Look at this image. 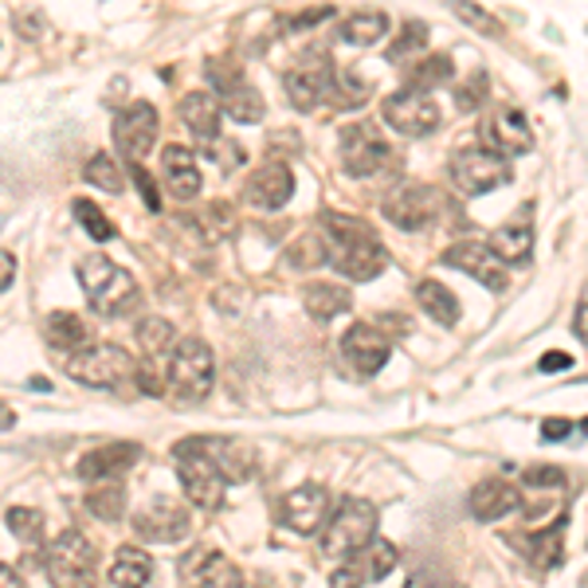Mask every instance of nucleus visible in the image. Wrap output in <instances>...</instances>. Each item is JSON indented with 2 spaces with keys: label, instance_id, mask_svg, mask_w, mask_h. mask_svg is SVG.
<instances>
[{
  "label": "nucleus",
  "instance_id": "obj_7",
  "mask_svg": "<svg viewBox=\"0 0 588 588\" xmlns=\"http://www.w3.org/2000/svg\"><path fill=\"white\" fill-rule=\"evenodd\" d=\"M511 177H514L511 161H506L502 154H494V149H486V146L459 149V154L451 157V181H455V189L468 192V197L502 189Z\"/></svg>",
  "mask_w": 588,
  "mask_h": 588
},
{
  "label": "nucleus",
  "instance_id": "obj_41",
  "mask_svg": "<svg viewBox=\"0 0 588 588\" xmlns=\"http://www.w3.org/2000/svg\"><path fill=\"white\" fill-rule=\"evenodd\" d=\"M87 181L98 185V189H106V192H122V189H126L118 161H114L111 154H95V157H91V161H87Z\"/></svg>",
  "mask_w": 588,
  "mask_h": 588
},
{
  "label": "nucleus",
  "instance_id": "obj_25",
  "mask_svg": "<svg viewBox=\"0 0 588 588\" xmlns=\"http://www.w3.org/2000/svg\"><path fill=\"white\" fill-rule=\"evenodd\" d=\"M522 506V494L514 483H502V479H486L471 491V514L479 522H498L506 514H514Z\"/></svg>",
  "mask_w": 588,
  "mask_h": 588
},
{
  "label": "nucleus",
  "instance_id": "obj_42",
  "mask_svg": "<svg viewBox=\"0 0 588 588\" xmlns=\"http://www.w3.org/2000/svg\"><path fill=\"white\" fill-rule=\"evenodd\" d=\"M4 522H9L12 534L24 537V542H40V534H44V514L32 511V506H9Z\"/></svg>",
  "mask_w": 588,
  "mask_h": 588
},
{
  "label": "nucleus",
  "instance_id": "obj_22",
  "mask_svg": "<svg viewBox=\"0 0 588 588\" xmlns=\"http://www.w3.org/2000/svg\"><path fill=\"white\" fill-rule=\"evenodd\" d=\"M291 192H294V174L283 161H263L260 169L248 177V185H243V200H248L251 208H267V212L283 208L286 200H291Z\"/></svg>",
  "mask_w": 588,
  "mask_h": 588
},
{
  "label": "nucleus",
  "instance_id": "obj_53",
  "mask_svg": "<svg viewBox=\"0 0 588 588\" xmlns=\"http://www.w3.org/2000/svg\"><path fill=\"white\" fill-rule=\"evenodd\" d=\"M537 369L542 372H561V369H573V357L561 354V349H554V354H545L542 361H537Z\"/></svg>",
  "mask_w": 588,
  "mask_h": 588
},
{
  "label": "nucleus",
  "instance_id": "obj_24",
  "mask_svg": "<svg viewBox=\"0 0 588 588\" xmlns=\"http://www.w3.org/2000/svg\"><path fill=\"white\" fill-rule=\"evenodd\" d=\"M491 251L498 255L506 267H526L534 255V224H529V208L522 212V220H506L491 232Z\"/></svg>",
  "mask_w": 588,
  "mask_h": 588
},
{
  "label": "nucleus",
  "instance_id": "obj_28",
  "mask_svg": "<svg viewBox=\"0 0 588 588\" xmlns=\"http://www.w3.org/2000/svg\"><path fill=\"white\" fill-rule=\"evenodd\" d=\"M220 114H224V106H220L212 95H204V91H192V95L181 98V122L197 134L200 146L220 138Z\"/></svg>",
  "mask_w": 588,
  "mask_h": 588
},
{
  "label": "nucleus",
  "instance_id": "obj_4",
  "mask_svg": "<svg viewBox=\"0 0 588 588\" xmlns=\"http://www.w3.org/2000/svg\"><path fill=\"white\" fill-rule=\"evenodd\" d=\"M377 537V506L357 494L338 502V511L329 514V526L322 529V557L349 561Z\"/></svg>",
  "mask_w": 588,
  "mask_h": 588
},
{
  "label": "nucleus",
  "instance_id": "obj_12",
  "mask_svg": "<svg viewBox=\"0 0 588 588\" xmlns=\"http://www.w3.org/2000/svg\"><path fill=\"white\" fill-rule=\"evenodd\" d=\"M114 146L126 161H146V154L157 146V111L149 103L122 106L114 118Z\"/></svg>",
  "mask_w": 588,
  "mask_h": 588
},
{
  "label": "nucleus",
  "instance_id": "obj_27",
  "mask_svg": "<svg viewBox=\"0 0 588 588\" xmlns=\"http://www.w3.org/2000/svg\"><path fill=\"white\" fill-rule=\"evenodd\" d=\"M565 529H569V518H557L554 529H537V534H526L522 537V554L534 561V569H557L565 557Z\"/></svg>",
  "mask_w": 588,
  "mask_h": 588
},
{
  "label": "nucleus",
  "instance_id": "obj_38",
  "mask_svg": "<svg viewBox=\"0 0 588 588\" xmlns=\"http://www.w3.org/2000/svg\"><path fill=\"white\" fill-rule=\"evenodd\" d=\"M357 561H361L365 577L369 580H381L392 573V565H397V545L385 542V537H372L369 545H365L361 554H357Z\"/></svg>",
  "mask_w": 588,
  "mask_h": 588
},
{
  "label": "nucleus",
  "instance_id": "obj_10",
  "mask_svg": "<svg viewBox=\"0 0 588 588\" xmlns=\"http://www.w3.org/2000/svg\"><path fill=\"white\" fill-rule=\"evenodd\" d=\"M342 161L354 177H377L392 165V146L372 126L354 122L342 130Z\"/></svg>",
  "mask_w": 588,
  "mask_h": 588
},
{
  "label": "nucleus",
  "instance_id": "obj_50",
  "mask_svg": "<svg viewBox=\"0 0 588 588\" xmlns=\"http://www.w3.org/2000/svg\"><path fill=\"white\" fill-rule=\"evenodd\" d=\"M334 17V9H329V4H318V9H306V12H298V17H291L286 20V28H294V32H298V28H314V24H322V20H329Z\"/></svg>",
  "mask_w": 588,
  "mask_h": 588
},
{
  "label": "nucleus",
  "instance_id": "obj_34",
  "mask_svg": "<svg viewBox=\"0 0 588 588\" xmlns=\"http://www.w3.org/2000/svg\"><path fill=\"white\" fill-rule=\"evenodd\" d=\"M385 32H389V17H385V12H357V17H349L346 24H342V40L354 48L377 44Z\"/></svg>",
  "mask_w": 588,
  "mask_h": 588
},
{
  "label": "nucleus",
  "instance_id": "obj_43",
  "mask_svg": "<svg viewBox=\"0 0 588 588\" xmlns=\"http://www.w3.org/2000/svg\"><path fill=\"white\" fill-rule=\"evenodd\" d=\"M424 44H428V24H420V20H408V24L400 28L397 44L389 48V60H405V55L424 52Z\"/></svg>",
  "mask_w": 588,
  "mask_h": 588
},
{
  "label": "nucleus",
  "instance_id": "obj_2",
  "mask_svg": "<svg viewBox=\"0 0 588 588\" xmlns=\"http://www.w3.org/2000/svg\"><path fill=\"white\" fill-rule=\"evenodd\" d=\"M75 275H78V286L87 291L91 311L103 314V318H122V314H130L134 306L141 303L138 279H134L126 267H118V263H111L106 255H87V260H78Z\"/></svg>",
  "mask_w": 588,
  "mask_h": 588
},
{
  "label": "nucleus",
  "instance_id": "obj_32",
  "mask_svg": "<svg viewBox=\"0 0 588 588\" xmlns=\"http://www.w3.org/2000/svg\"><path fill=\"white\" fill-rule=\"evenodd\" d=\"M349 303H354V298H349L346 286H334V283H311L303 291V306L314 322L338 318V314L349 311Z\"/></svg>",
  "mask_w": 588,
  "mask_h": 588
},
{
  "label": "nucleus",
  "instance_id": "obj_13",
  "mask_svg": "<svg viewBox=\"0 0 588 588\" xmlns=\"http://www.w3.org/2000/svg\"><path fill=\"white\" fill-rule=\"evenodd\" d=\"M329 518V491L322 483H306L286 491V498L279 502V522L291 534H318Z\"/></svg>",
  "mask_w": 588,
  "mask_h": 588
},
{
  "label": "nucleus",
  "instance_id": "obj_39",
  "mask_svg": "<svg viewBox=\"0 0 588 588\" xmlns=\"http://www.w3.org/2000/svg\"><path fill=\"white\" fill-rule=\"evenodd\" d=\"M75 220L83 224V232L91 235V240H98V243H106V240H114V224H111V217H106L103 208L95 204V200H87V197H78L75 200Z\"/></svg>",
  "mask_w": 588,
  "mask_h": 588
},
{
  "label": "nucleus",
  "instance_id": "obj_40",
  "mask_svg": "<svg viewBox=\"0 0 588 588\" xmlns=\"http://www.w3.org/2000/svg\"><path fill=\"white\" fill-rule=\"evenodd\" d=\"M451 9H455V17L463 20V24L483 35H494V40H498V35L506 32V28L498 24V17H491V12H486L483 4H475V0H451Z\"/></svg>",
  "mask_w": 588,
  "mask_h": 588
},
{
  "label": "nucleus",
  "instance_id": "obj_14",
  "mask_svg": "<svg viewBox=\"0 0 588 588\" xmlns=\"http://www.w3.org/2000/svg\"><path fill=\"white\" fill-rule=\"evenodd\" d=\"M208 71H212V87L220 91V106H224L228 118L263 122V111H267V106H263V95L240 75V67L224 71V60H212L208 63Z\"/></svg>",
  "mask_w": 588,
  "mask_h": 588
},
{
  "label": "nucleus",
  "instance_id": "obj_19",
  "mask_svg": "<svg viewBox=\"0 0 588 588\" xmlns=\"http://www.w3.org/2000/svg\"><path fill=\"white\" fill-rule=\"evenodd\" d=\"M185 588H243V573L220 549H192L181 561Z\"/></svg>",
  "mask_w": 588,
  "mask_h": 588
},
{
  "label": "nucleus",
  "instance_id": "obj_57",
  "mask_svg": "<svg viewBox=\"0 0 588 588\" xmlns=\"http://www.w3.org/2000/svg\"><path fill=\"white\" fill-rule=\"evenodd\" d=\"M585 588H588V573H585Z\"/></svg>",
  "mask_w": 588,
  "mask_h": 588
},
{
  "label": "nucleus",
  "instance_id": "obj_49",
  "mask_svg": "<svg viewBox=\"0 0 588 588\" xmlns=\"http://www.w3.org/2000/svg\"><path fill=\"white\" fill-rule=\"evenodd\" d=\"M365 580H369V577H365L361 561H357V557H349V561H342L338 573L329 577V588H361Z\"/></svg>",
  "mask_w": 588,
  "mask_h": 588
},
{
  "label": "nucleus",
  "instance_id": "obj_37",
  "mask_svg": "<svg viewBox=\"0 0 588 588\" xmlns=\"http://www.w3.org/2000/svg\"><path fill=\"white\" fill-rule=\"evenodd\" d=\"M455 75V63H451V55H428L424 63H416L412 71H408V87L416 91H432V87H443L448 78Z\"/></svg>",
  "mask_w": 588,
  "mask_h": 588
},
{
  "label": "nucleus",
  "instance_id": "obj_36",
  "mask_svg": "<svg viewBox=\"0 0 588 588\" xmlns=\"http://www.w3.org/2000/svg\"><path fill=\"white\" fill-rule=\"evenodd\" d=\"M87 511L103 522H122V514H126V486L114 483V479L98 483L95 491L87 494Z\"/></svg>",
  "mask_w": 588,
  "mask_h": 588
},
{
  "label": "nucleus",
  "instance_id": "obj_3",
  "mask_svg": "<svg viewBox=\"0 0 588 588\" xmlns=\"http://www.w3.org/2000/svg\"><path fill=\"white\" fill-rule=\"evenodd\" d=\"M174 468L185 486V498H189L197 511H220V506H224L228 479H224V471L217 468V459L204 451V440H200V435L177 443Z\"/></svg>",
  "mask_w": 588,
  "mask_h": 588
},
{
  "label": "nucleus",
  "instance_id": "obj_47",
  "mask_svg": "<svg viewBox=\"0 0 588 588\" xmlns=\"http://www.w3.org/2000/svg\"><path fill=\"white\" fill-rule=\"evenodd\" d=\"M204 154L212 157V161H217L220 169H235V165H243V149L235 146V141H228V138L204 141Z\"/></svg>",
  "mask_w": 588,
  "mask_h": 588
},
{
  "label": "nucleus",
  "instance_id": "obj_33",
  "mask_svg": "<svg viewBox=\"0 0 588 588\" xmlns=\"http://www.w3.org/2000/svg\"><path fill=\"white\" fill-rule=\"evenodd\" d=\"M416 303L424 306L428 318H435L440 326H455L459 322V298L443 283H435V279H424V283L416 286Z\"/></svg>",
  "mask_w": 588,
  "mask_h": 588
},
{
  "label": "nucleus",
  "instance_id": "obj_9",
  "mask_svg": "<svg viewBox=\"0 0 588 588\" xmlns=\"http://www.w3.org/2000/svg\"><path fill=\"white\" fill-rule=\"evenodd\" d=\"M440 212V192L432 185L420 181H400L397 189L385 197V220L397 224L400 232H420L428 228Z\"/></svg>",
  "mask_w": 588,
  "mask_h": 588
},
{
  "label": "nucleus",
  "instance_id": "obj_51",
  "mask_svg": "<svg viewBox=\"0 0 588 588\" xmlns=\"http://www.w3.org/2000/svg\"><path fill=\"white\" fill-rule=\"evenodd\" d=\"M573 334L588 346V286H585V294H580L577 314H573Z\"/></svg>",
  "mask_w": 588,
  "mask_h": 588
},
{
  "label": "nucleus",
  "instance_id": "obj_55",
  "mask_svg": "<svg viewBox=\"0 0 588 588\" xmlns=\"http://www.w3.org/2000/svg\"><path fill=\"white\" fill-rule=\"evenodd\" d=\"M0 263H4V267H0V286L9 291V286H12V275H17V255H12V251H4V255H0Z\"/></svg>",
  "mask_w": 588,
  "mask_h": 588
},
{
  "label": "nucleus",
  "instance_id": "obj_11",
  "mask_svg": "<svg viewBox=\"0 0 588 588\" xmlns=\"http://www.w3.org/2000/svg\"><path fill=\"white\" fill-rule=\"evenodd\" d=\"M381 114L392 130L408 134V138L432 134L435 126H440V106L428 98V91H416V87H405V91H397V95L385 98Z\"/></svg>",
  "mask_w": 588,
  "mask_h": 588
},
{
  "label": "nucleus",
  "instance_id": "obj_52",
  "mask_svg": "<svg viewBox=\"0 0 588 588\" xmlns=\"http://www.w3.org/2000/svg\"><path fill=\"white\" fill-rule=\"evenodd\" d=\"M240 294H243V291H235V286H220V291H217V298H212V303H217L224 314H235V311H240V306H243V298H240Z\"/></svg>",
  "mask_w": 588,
  "mask_h": 588
},
{
  "label": "nucleus",
  "instance_id": "obj_6",
  "mask_svg": "<svg viewBox=\"0 0 588 588\" xmlns=\"http://www.w3.org/2000/svg\"><path fill=\"white\" fill-rule=\"evenodd\" d=\"M217 381V357L204 338H181L169 357V392L181 405H197L212 392Z\"/></svg>",
  "mask_w": 588,
  "mask_h": 588
},
{
  "label": "nucleus",
  "instance_id": "obj_23",
  "mask_svg": "<svg viewBox=\"0 0 588 588\" xmlns=\"http://www.w3.org/2000/svg\"><path fill=\"white\" fill-rule=\"evenodd\" d=\"M161 181L174 192V200H197L200 197V169L197 154L185 146H165L161 149Z\"/></svg>",
  "mask_w": 588,
  "mask_h": 588
},
{
  "label": "nucleus",
  "instance_id": "obj_20",
  "mask_svg": "<svg viewBox=\"0 0 588 588\" xmlns=\"http://www.w3.org/2000/svg\"><path fill=\"white\" fill-rule=\"evenodd\" d=\"M342 357H346L357 377H372V372H381L389 365L392 346L377 326H354L342 338Z\"/></svg>",
  "mask_w": 588,
  "mask_h": 588
},
{
  "label": "nucleus",
  "instance_id": "obj_31",
  "mask_svg": "<svg viewBox=\"0 0 588 588\" xmlns=\"http://www.w3.org/2000/svg\"><path fill=\"white\" fill-rule=\"evenodd\" d=\"M111 580L118 588H146L154 580V561H149V554L138 549V545H122L118 554H114Z\"/></svg>",
  "mask_w": 588,
  "mask_h": 588
},
{
  "label": "nucleus",
  "instance_id": "obj_45",
  "mask_svg": "<svg viewBox=\"0 0 588 588\" xmlns=\"http://www.w3.org/2000/svg\"><path fill=\"white\" fill-rule=\"evenodd\" d=\"M486 75L483 71H475V75H468V83H459L455 87V106L459 111H479V106H486Z\"/></svg>",
  "mask_w": 588,
  "mask_h": 588
},
{
  "label": "nucleus",
  "instance_id": "obj_1",
  "mask_svg": "<svg viewBox=\"0 0 588 588\" xmlns=\"http://www.w3.org/2000/svg\"><path fill=\"white\" fill-rule=\"evenodd\" d=\"M322 235L329 243V263L342 271L346 279H357V283H369L385 271L389 263V251L377 243L372 228L357 217H342V212H322L318 217Z\"/></svg>",
  "mask_w": 588,
  "mask_h": 588
},
{
  "label": "nucleus",
  "instance_id": "obj_16",
  "mask_svg": "<svg viewBox=\"0 0 588 588\" xmlns=\"http://www.w3.org/2000/svg\"><path fill=\"white\" fill-rule=\"evenodd\" d=\"M286 98L294 103V111H314L322 103H334L338 95V75H334V63L318 60L314 67H294L283 75Z\"/></svg>",
  "mask_w": 588,
  "mask_h": 588
},
{
  "label": "nucleus",
  "instance_id": "obj_26",
  "mask_svg": "<svg viewBox=\"0 0 588 588\" xmlns=\"http://www.w3.org/2000/svg\"><path fill=\"white\" fill-rule=\"evenodd\" d=\"M204 440V451L217 459V468L224 471L228 483H243L255 471V451L243 440H232V435H200Z\"/></svg>",
  "mask_w": 588,
  "mask_h": 588
},
{
  "label": "nucleus",
  "instance_id": "obj_15",
  "mask_svg": "<svg viewBox=\"0 0 588 588\" xmlns=\"http://www.w3.org/2000/svg\"><path fill=\"white\" fill-rule=\"evenodd\" d=\"M483 146L502 157H518L534 149V130L518 106H494L483 118Z\"/></svg>",
  "mask_w": 588,
  "mask_h": 588
},
{
  "label": "nucleus",
  "instance_id": "obj_21",
  "mask_svg": "<svg viewBox=\"0 0 588 588\" xmlns=\"http://www.w3.org/2000/svg\"><path fill=\"white\" fill-rule=\"evenodd\" d=\"M141 459V448L130 440H118V443H103V448L87 451V455L75 463V475L83 483H106V479H118L122 471H130L134 463Z\"/></svg>",
  "mask_w": 588,
  "mask_h": 588
},
{
  "label": "nucleus",
  "instance_id": "obj_29",
  "mask_svg": "<svg viewBox=\"0 0 588 588\" xmlns=\"http://www.w3.org/2000/svg\"><path fill=\"white\" fill-rule=\"evenodd\" d=\"M44 338L48 346L63 349V354H83V349H91V326L78 314L55 311L44 318Z\"/></svg>",
  "mask_w": 588,
  "mask_h": 588
},
{
  "label": "nucleus",
  "instance_id": "obj_54",
  "mask_svg": "<svg viewBox=\"0 0 588 588\" xmlns=\"http://www.w3.org/2000/svg\"><path fill=\"white\" fill-rule=\"evenodd\" d=\"M569 432H573V424L561 420V416H554V420H545L542 424V440H565Z\"/></svg>",
  "mask_w": 588,
  "mask_h": 588
},
{
  "label": "nucleus",
  "instance_id": "obj_8",
  "mask_svg": "<svg viewBox=\"0 0 588 588\" xmlns=\"http://www.w3.org/2000/svg\"><path fill=\"white\" fill-rule=\"evenodd\" d=\"M134 372V357L122 346H91L67 357V377L87 389H114Z\"/></svg>",
  "mask_w": 588,
  "mask_h": 588
},
{
  "label": "nucleus",
  "instance_id": "obj_56",
  "mask_svg": "<svg viewBox=\"0 0 588 588\" xmlns=\"http://www.w3.org/2000/svg\"><path fill=\"white\" fill-rule=\"evenodd\" d=\"M0 585H4V588H24V580L17 577V569H12V565H4V569H0Z\"/></svg>",
  "mask_w": 588,
  "mask_h": 588
},
{
  "label": "nucleus",
  "instance_id": "obj_44",
  "mask_svg": "<svg viewBox=\"0 0 588 588\" xmlns=\"http://www.w3.org/2000/svg\"><path fill=\"white\" fill-rule=\"evenodd\" d=\"M200 228L208 232V240H220V235H228L235 228V212L224 204V200H212V204L204 208V220H200Z\"/></svg>",
  "mask_w": 588,
  "mask_h": 588
},
{
  "label": "nucleus",
  "instance_id": "obj_17",
  "mask_svg": "<svg viewBox=\"0 0 588 588\" xmlns=\"http://www.w3.org/2000/svg\"><path fill=\"white\" fill-rule=\"evenodd\" d=\"M443 263L463 271V275H471L475 283H483L486 291H506V263L494 255L491 243L463 240V243H455V248L443 251Z\"/></svg>",
  "mask_w": 588,
  "mask_h": 588
},
{
  "label": "nucleus",
  "instance_id": "obj_48",
  "mask_svg": "<svg viewBox=\"0 0 588 588\" xmlns=\"http://www.w3.org/2000/svg\"><path fill=\"white\" fill-rule=\"evenodd\" d=\"M130 177H134V185H138V192H141V200H146L149 212H161V192H157V185H154V177H149V169H141V161H134L130 165Z\"/></svg>",
  "mask_w": 588,
  "mask_h": 588
},
{
  "label": "nucleus",
  "instance_id": "obj_46",
  "mask_svg": "<svg viewBox=\"0 0 588 588\" xmlns=\"http://www.w3.org/2000/svg\"><path fill=\"white\" fill-rule=\"evenodd\" d=\"M522 483L534 486V491H561V486H565V471H561V468H545V463H537V468H526Z\"/></svg>",
  "mask_w": 588,
  "mask_h": 588
},
{
  "label": "nucleus",
  "instance_id": "obj_30",
  "mask_svg": "<svg viewBox=\"0 0 588 588\" xmlns=\"http://www.w3.org/2000/svg\"><path fill=\"white\" fill-rule=\"evenodd\" d=\"M138 346H141V365H149V369H157L161 372V365L169 369V357H174V326L169 322H161V318H146L138 326ZM169 377V372H165Z\"/></svg>",
  "mask_w": 588,
  "mask_h": 588
},
{
  "label": "nucleus",
  "instance_id": "obj_5",
  "mask_svg": "<svg viewBox=\"0 0 588 588\" xmlns=\"http://www.w3.org/2000/svg\"><path fill=\"white\" fill-rule=\"evenodd\" d=\"M44 573L55 588H95L98 577V549L87 534L63 529L44 549Z\"/></svg>",
  "mask_w": 588,
  "mask_h": 588
},
{
  "label": "nucleus",
  "instance_id": "obj_35",
  "mask_svg": "<svg viewBox=\"0 0 588 588\" xmlns=\"http://www.w3.org/2000/svg\"><path fill=\"white\" fill-rule=\"evenodd\" d=\"M286 263H291L294 271H311V267H322V263H329V243L322 232H306L298 235V240L286 248Z\"/></svg>",
  "mask_w": 588,
  "mask_h": 588
},
{
  "label": "nucleus",
  "instance_id": "obj_18",
  "mask_svg": "<svg viewBox=\"0 0 588 588\" xmlns=\"http://www.w3.org/2000/svg\"><path fill=\"white\" fill-rule=\"evenodd\" d=\"M189 511H185L181 502L174 498H157L154 506H146V511L134 518V534L141 537V542L149 545H174L181 542L185 534H189Z\"/></svg>",
  "mask_w": 588,
  "mask_h": 588
}]
</instances>
